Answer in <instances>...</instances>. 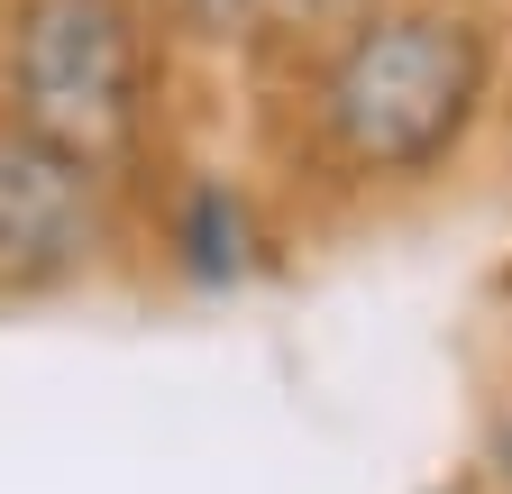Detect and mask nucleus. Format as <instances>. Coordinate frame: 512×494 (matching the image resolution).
I'll return each mask as SVG.
<instances>
[{
  "instance_id": "obj_4",
  "label": "nucleus",
  "mask_w": 512,
  "mask_h": 494,
  "mask_svg": "<svg viewBox=\"0 0 512 494\" xmlns=\"http://www.w3.org/2000/svg\"><path fill=\"white\" fill-rule=\"evenodd\" d=\"M138 284V183L0 110V312Z\"/></svg>"
},
{
  "instance_id": "obj_1",
  "label": "nucleus",
  "mask_w": 512,
  "mask_h": 494,
  "mask_svg": "<svg viewBox=\"0 0 512 494\" xmlns=\"http://www.w3.org/2000/svg\"><path fill=\"white\" fill-rule=\"evenodd\" d=\"M220 119L275 165L311 238L430 211L512 138V0H375L256 74Z\"/></svg>"
},
{
  "instance_id": "obj_6",
  "label": "nucleus",
  "mask_w": 512,
  "mask_h": 494,
  "mask_svg": "<svg viewBox=\"0 0 512 494\" xmlns=\"http://www.w3.org/2000/svg\"><path fill=\"white\" fill-rule=\"evenodd\" d=\"M357 10H375V0H266V74L284 65V55L320 46L330 28H348Z\"/></svg>"
},
{
  "instance_id": "obj_5",
  "label": "nucleus",
  "mask_w": 512,
  "mask_h": 494,
  "mask_svg": "<svg viewBox=\"0 0 512 494\" xmlns=\"http://www.w3.org/2000/svg\"><path fill=\"white\" fill-rule=\"evenodd\" d=\"M467 494H512V366L494 376V394L476 403V430H467Z\"/></svg>"
},
{
  "instance_id": "obj_7",
  "label": "nucleus",
  "mask_w": 512,
  "mask_h": 494,
  "mask_svg": "<svg viewBox=\"0 0 512 494\" xmlns=\"http://www.w3.org/2000/svg\"><path fill=\"white\" fill-rule=\"evenodd\" d=\"M0 55H10V0H0Z\"/></svg>"
},
{
  "instance_id": "obj_3",
  "label": "nucleus",
  "mask_w": 512,
  "mask_h": 494,
  "mask_svg": "<svg viewBox=\"0 0 512 494\" xmlns=\"http://www.w3.org/2000/svg\"><path fill=\"white\" fill-rule=\"evenodd\" d=\"M311 220L275 183V165L247 147L238 119H202L183 129L147 174H138V284L165 302H247L302 266Z\"/></svg>"
},
{
  "instance_id": "obj_2",
  "label": "nucleus",
  "mask_w": 512,
  "mask_h": 494,
  "mask_svg": "<svg viewBox=\"0 0 512 494\" xmlns=\"http://www.w3.org/2000/svg\"><path fill=\"white\" fill-rule=\"evenodd\" d=\"M0 110L138 183L183 129L211 119L156 0H10Z\"/></svg>"
}]
</instances>
